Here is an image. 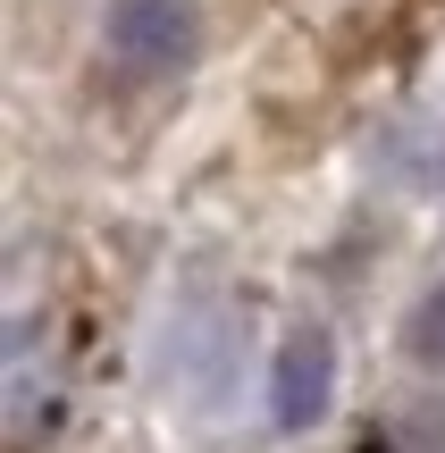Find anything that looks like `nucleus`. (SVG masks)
Wrapping results in <instances>:
<instances>
[{
  "mask_svg": "<svg viewBox=\"0 0 445 453\" xmlns=\"http://www.w3.org/2000/svg\"><path fill=\"white\" fill-rule=\"evenodd\" d=\"M194 0H110V59L134 76H168L194 50Z\"/></svg>",
  "mask_w": 445,
  "mask_h": 453,
  "instance_id": "obj_1",
  "label": "nucleus"
},
{
  "mask_svg": "<svg viewBox=\"0 0 445 453\" xmlns=\"http://www.w3.org/2000/svg\"><path fill=\"white\" fill-rule=\"evenodd\" d=\"M328 387H336V353L328 336H286L278 361H269V420L295 437V428H311L319 411H328Z\"/></svg>",
  "mask_w": 445,
  "mask_h": 453,
  "instance_id": "obj_2",
  "label": "nucleus"
},
{
  "mask_svg": "<svg viewBox=\"0 0 445 453\" xmlns=\"http://www.w3.org/2000/svg\"><path fill=\"white\" fill-rule=\"evenodd\" d=\"M403 353L429 361V370H445V286H429L412 303V319H403Z\"/></svg>",
  "mask_w": 445,
  "mask_h": 453,
  "instance_id": "obj_3",
  "label": "nucleus"
}]
</instances>
